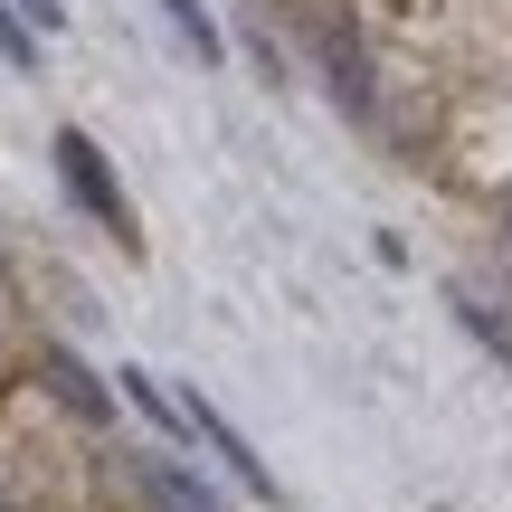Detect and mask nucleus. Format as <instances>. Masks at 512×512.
Returning <instances> with one entry per match:
<instances>
[{"mask_svg": "<svg viewBox=\"0 0 512 512\" xmlns=\"http://www.w3.org/2000/svg\"><path fill=\"white\" fill-rule=\"evenodd\" d=\"M57 171H67L76 209H86V219H105V238H124V247H133V200H124V181L105 171V152H95L86 133H57Z\"/></svg>", "mask_w": 512, "mask_h": 512, "instance_id": "f257e3e1", "label": "nucleus"}, {"mask_svg": "<svg viewBox=\"0 0 512 512\" xmlns=\"http://www.w3.org/2000/svg\"><path fill=\"white\" fill-rule=\"evenodd\" d=\"M124 484H133V503H143V512H228L200 475H190V465H171V456H133Z\"/></svg>", "mask_w": 512, "mask_h": 512, "instance_id": "f03ea898", "label": "nucleus"}, {"mask_svg": "<svg viewBox=\"0 0 512 512\" xmlns=\"http://www.w3.org/2000/svg\"><path fill=\"white\" fill-rule=\"evenodd\" d=\"M181 418L200 427V437L219 446L228 465H238V484H247V494H266V503H275V475H266V465H256V446H247V437H238V427H228V418H219V408H209V399H200V389H190V399H181Z\"/></svg>", "mask_w": 512, "mask_h": 512, "instance_id": "7ed1b4c3", "label": "nucleus"}, {"mask_svg": "<svg viewBox=\"0 0 512 512\" xmlns=\"http://www.w3.org/2000/svg\"><path fill=\"white\" fill-rule=\"evenodd\" d=\"M48 380H57V399H67V408H76V418H105V389H95V380H86V370H76V361H67V351H48Z\"/></svg>", "mask_w": 512, "mask_h": 512, "instance_id": "20e7f679", "label": "nucleus"}, {"mask_svg": "<svg viewBox=\"0 0 512 512\" xmlns=\"http://www.w3.org/2000/svg\"><path fill=\"white\" fill-rule=\"evenodd\" d=\"M162 10H171V29H181V38H190L200 57H219V19H209L200 0H162Z\"/></svg>", "mask_w": 512, "mask_h": 512, "instance_id": "39448f33", "label": "nucleus"}, {"mask_svg": "<svg viewBox=\"0 0 512 512\" xmlns=\"http://www.w3.org/2000/svg\"><path fill=\"white\" fill-rule=\"evenodd\" d=\"M0 57H19V67H29V29L10 19V0H0Z\"/></svg>", "mask_w": 512, "mask_h": 512, "instance_id": "423d86ee", "label": "nucleus"}, {"mask_svg": "<svg viewBox=\"0 0 512 512\" xmlns=\"http://www.w3.org/2000/svg\"><path fill=\"white\" fill-rule=\"evenodd\" d=\"M19 10H29V29H57V19H67L57 0H19Z\"/></svg>", "mask_w": 512, "mask_h": 512, "instance_id": "0eeeda50", "label": "nucleus"}, {"mask_svg": "<svg viewBox=\"0 0 512 512\" xmlns=\"http://www.w3.org/2000/svg\"><path fill=\"white\" fill-rule=\"evenodd\" d=\"M503 238H512V190H503Z\"/></svg>", "mask_w": 512, "mask_h": 512, "instance_id": "6e6552de", "label": "nucleus"}, {"mask_svg": "<svg viewBox=\"0 0 512 512\" xmlns=\"http://www.w3.org/2000/svg\"><path fill=\"white\" fill-rule=\"evenodd\" d=\"M0 285H10V256H0Z\"/></svg>", "mask_w": 512, "mask_h": 512, "instance_id": "1a4fd4ad", "label": "nucleus"}]
</instances>
